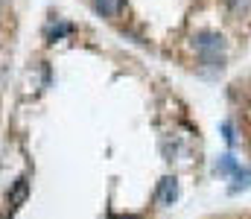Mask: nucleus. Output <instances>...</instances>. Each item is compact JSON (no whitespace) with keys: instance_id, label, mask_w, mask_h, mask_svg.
Returning a JSON list of instances; mask_svg holds the SVG:
<instances>
[{"instance_id":"f257e3e1","label":"nucleus","mask_w":251,"mask_h":219,"mask_svg":"<svg viewBox=\"0 0 251 219\" xmlns=\"http://www.w3.org/2000/svg\"><path fill=\"white\" fill-rule=\"evenodd\" d=\"M193 50L199 56V62L210 71H222L225 68V53H228V41L213 32V29H201L193 35Z\"/></svg>"},{"instance_id":"f03ea898","label":"nucleus","mask_w":251,"mask_h":219,"mask_svg":"<svg viewBox=\"0 0 251 219\" xmlns=\"http://www.w3.org/2000/svg\"><path fill=\"white\" fill-rule=\"evenodd\" d=\"M155 199H158L161 205H173V202L178 199V178H176V175H164V178L158 181Z\"/></svg>"},{"instance_id":"7ed1b4c3","label":"nucleus","mask_w":251,"mask_h":219,"mask_svg":"<svg viewBox=\"0 0 251 219\" xmlns=\"http://www.w3.org/2000/svg\"><path fill=\"white\" fill-rule=\"evenodd\" d=\"M123 9H126V0H94V12L108 18V21H117L123 15Z\"/></svg>"},{"instance_id":"20e7f679","label":"nucleus","mask_w":251,"mask_h":219,"mask_svg":"<svg viewBox=\"0 0 251 219\" xmlns=\"http://www.w3.org/2000/svg\"><path fill=\"white\" fill-rule=\"evenodd\" d=\"M73 24L70 21H53L47 29H44V35H47V41H62V38H67V35H73Z\"/></svg>"},{"instance_id":"39448f33","label":"nucleus","mask_w":251,"mask_h":219,"mask_svg":"<svg viewBox=\"0 0 251 219\" xmlns=\"http://www.w3.org/2000/svg\"><path fill=\"white\" fill-rule=\"evenodd\" d=\"M249 187H251V170H249V167H240V170L234 172V184L228 187V193H231V196H237L240 190H249Z\"/></svg>"},{"instance_id":"423d86ee","label":"nucleus","mask_w":251,"mask_h":219,"mask_svg":"<svg viewBox=\"0 0 251 219\" xmlns=\"http://www.w3.org/2000/svg\"><path fill=\"white\" fill-rule=\"evenodd\" d=\"M237 170H240V164H237V158H234L231 152L222 155V158L216 161V172H219V175H234Z\"/></svg>"},{"instance_id":"0eeeda50","label":"nucleus","mask_w":251,"mask_h":219,"mask_svg":"<svg viewBox=\"0 0 251 219\" xmlns=\"http://www.w3.org/2000/svg\"><path fill=\"white\" fill-rule=\"evenodd\" d=\"M26 190H29V181H26V178H18L15 187H12V193H9V202H12V205H21V202L26 199Z\"/></svg>"},{"instance_id":"6e6552de","label":"nucleus","mask_w":251,"mask_h":219,"mask_svg":"<svg viewBox=\"0 0 251 219\" xmlns=\"http://www.w3.org/2000/svg\"><path fill=\"white\" fill-rule=\"evenodd\" d=\"M222 135H225V144H228V146L237 144V135H234V126H231V120H225V123H222Z\"/></svg>"},{"instance_id":"1a4fd4ad","label":"nucleus","mask_w":251,"mask_h":219,"mask_svg":"<svg viewBox=\"0 0 251 219\" xmlns=\"http://www.w3.org/2000/svg\"><path fill=\"white\" fill-rule=\"evenodd\" d=\"M225 6H228V9H234V12H240V9H246V6H249V0H225Z\"/></svg>"},{"instance_id":"9d476101","label":"nucleus","mask_w":251,"mask_h":219,"mask_svg":"<svg viewBox=\"0 0 251 219\" xmlns=\"http://www.w3.org/2000/svg\"><path fill=\"white\" fill-rule=\"evenodd\" d=\"M114 219H137V217H114Z\"/></svg>"}]
</instances>
